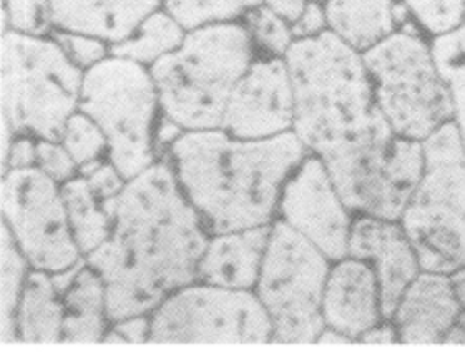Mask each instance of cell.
<instances>
[{
  "label": "cell",
  "instance_id": "cell-2",
  "mask_svg": "<svg viewBox=\"0 0 465 352\" xmlns=\"http://www.w3.org/2000/svg\"><path fill=\"white\" fill-rule=\"evenodd\" d=\"M284 60L294 93L292 132L321 158L341 195L382 175L402 137L376 105L362 54L326 30L294 40Z\"/></svg>",
  "mask_w": 465,
  "mask_h": 352
},
{
  "label": "cell",
  "instance_id": "cell-15",
  "mask_svg": "<svg viewBox=\"0 0 465 352\" xmlns=\"http://www.w3.org/2000/svg\"><path fill=\"white\" fill-rule=\"evenodd\" d=\"M324 326L352 343L384 321L378 278L372 266L346 256L331 266L322 294Z\"/></svg>",
  "mask_w": 465,
  "mask_h": 352
},
{
  "label": "cell",
  "instance_id": "cell-44",
  "mask_svg": "<svg viewBox=\"0 0 465 352\" xmlns=\"http://www.w3.org/2000/svg\"><path fill=\"white\" fill-rule=\"evenodd\" d=\"M464 24H465V7H464Z\"/></svg>",
  "mask_w": 465,
  "mask_h": 352
},
{
  "label": "cell",
  "instance_id": "cell-31",
  "mask_svg": "<svg viewBox=\"0 0 465 352\" xmlns=\"http://www.w3.org/2000/svg\"><path fill=\"white\" fill-rule=\"evenodd\" d=\"M55 42L80 70L92 69L107 59V45L97 37L64 30L55 34Z\"/></svg>",
  "mask_w": 465,
  "mask_h": 352
},
{
  "label": "cell",
  "instance_id": "cell-30",
  "mask_svg": "<svg viewBox=\"0 0 465 352\" xmlns=\"http://www.w3.org/2000/svg\"><path fill=\"white\" fill-rule=\"evenodd\" d=\"M5 15L14 32L40 37L52 25L50 0H7Z\"/></svg>",
  "mask_w": 465,
  "mask_h": 352
},
{
  "label": "cell",
  "instance_id": "cell-28",
  "mask_svg": "<svg viewBox=\"0 0 465 352\" xmlns=\"http://www.w3.org/2000/svg\"><path fill=\"white\" fill-rule=\"evenodd\" d=\"M412 19L434 37L459 29L464 24L465 0H401Z\"/></svg>",
  "mask_w": 465,
  "mask_h": 352
},
{
  "label": "cell",
  "instance_id": "cell-6",
  "mask_svg": "<svg viewBox=\"0 0 465 352\" xmlns=\"http://www.w3.org/2000/svg\"><path fill=\"white\" fill-rule=\"evenodd\" d=\"M84 72L55 40L7 32L2 39V120L14 133L60 142L80 105Z\"/></svg>",
  "mask_w": 465,
  "mask_h": 352
},
{
  "label": "cell",
  "instance_id": "cell-4",
  "mask_svg": "<svg viewBox=\"0 0 465 352\" xmlns=\"http://www.w3.org/2000/svg\"><path fill=\"white\" fill-rule=\"evenodd\" d=\"M252 64L250 32L236 24H208L152 65L160 107L186 132L220 130L232 90Z\"/></svg>",
  "mask_w": 465,
  "mask_h": 352
},
{
  "label": "cell",
  "instance_id": "cell-26",
  "mask_svg": "<svg viewBox=\"0 0 465 352\" xmlns=\"http://www.w3.org/2000/svg\"><path fill=\"white\" fill-rule=\"evenodd\" d=\"M262 0H166V10L186 30L224 22L240 12L258 7Z\"/></svg>",
  "mask_w": 465,
  "mask_h": 352
},
{
  "label": "cell",
  "instance_id": "cell-9",
  "mask_svg": "<svg viewBox=\"0 0 465 352\" xmlns=\"http://www.w3.org/2000/svg\"><path fill=\"white\" fill-rule=\"evenodd\" d=\"M331 261L282 220L272 225L254 293L272 324V344H316Z\"/></svg>",
  "mask_w": 465,
  "mask_h": 352
},
{
  "label": "cell",
  "instance_id": "cell-36",
  "mask_svg": "<svg viewBox=\"0 0 465 352\" xmlns=\"http://www.w3.org/2000/svg\"><path fill=\"white\" fill-rule=\"evenodd\" d=\"M4 163L9 170L35 167L37 165V143H34L30 138L25 137L14 140Z\"/></svg>",
  "mask_w": 465,
  "mask_h": 352
},
{
  "label": "cell",
  "instance_id": "cell-21",
  "mask_svg": "<svg viewBox=\"0 0 465 352\" xmlns=\"http://www.w3.org/2000/svg\"><path fill=\"white\" fill-rule=\"evenodd\" d=\"M62 343H104L108 319L107 288L102 276L85 264L64 296Z\"/></svg>",
  "mask_w": 465,
  "mask_h": 352
},
{
  "label": "cell",
  "instance_id": "cell-41",
  "mask_svg": "<svg viewBox=\"0 0 465 352\" xmlns=\"http://www.w3.org/2000/svg\"><path fill=\"white\" fill-rule=\"evenodd\" d=\"M442 344H465V311H460L456 323L449 329Z\"/></svg>",
  "mask_w": 465,
  "mask_h": 352
},
{
  "label": "cell",
  "instance_id": "cell-11",
  "mask_svg": "<svg viewBox=\"0 0 465 352\" xmlns=\"http://www.w3.org/2000/svg\"><path fill=\"white\" fill-rule=\"evenodd\" d=\"M2 216L32 269L54 274L84 261L68 223L62 186L39 167L5 171Z\"/></svg>",
  "mask_w": 465,
  "mask_h": 352
},
{
  "label": "cell",
  "instance_id": "cell-27",
  "mask_svg": "<svg viewBox=\"0 0 465 352\" xmlns=\"http://www.w3.org/2000/svg\"><path fill=\"white\" fill-rule=\"evenodd\" d=\"M60 142L67 148L78 167L95 161L102 152L108 148L107 137L102 128L84 112H75L68 118Z\"/></svg>",
  "mask_w": 465,
  "mask_h": 352
},
{
  "label": "cell",
  "instance_id": "cell-14",
  "mask_svg": "<svg viewBox=\"0 0 465 352\" xmlns=\"http://www.w3.org/2000/svg\"><path fill=\"white\" fill-rule=\"evenodd\" d=\"M348 256L372 266L381 289L384 319H391L401 296L422 271L416 249L401 221L368 215L354 218Z\"/></svg>",
  "mask_w": 465,
  "mask_h": 352
},
{
  "label": "cell",
  "instance_id": "cell-7",
  "mask_svg": "<svg viewBox=\"0 0 465 352\" xmlns=\"http://www.w3.org/2000/svg\"><path fill=\"white\" fill-rule=\"evenodd\" d=\"M374 100L399 137L424 142L452 122L454 107L430 44L409 22L362 54Z\"/></svg>",
  "mask_w": 465,
  "mask_h": 352
},
{
  "label": "cell",
  "instance_id": "cell-12",
  "mask_svg": "<svg viewBox=\"0 0 465 352\" xmlns=\"http://www.w3.org/2000/svg\"><path fill=\"white\" fill-rule=\"evenodd\" d=\"M278 213L280 220L304 236L332 263L348 256L352 211L320 157L311 153L288 178Z\"/></svg>",
  "mask_w": 465,
  "mask_h": 352
},
{
  "label": "cell",
  "instance_id": "cell-20",
  "mask_svg": "<svg viewBox=\"0 0 465 352\" xmlns=\"http://www.w3.org/2000/svg\"><path fill=\"white\" fill-rule=\"evenodd\" d=\"M64 316V298L55 291L50 273L30 271L15 313L17 343H62Z\"/></svg>",
  "mask_w": 465,
  "mask_h": 352
},
{
  "label": "cell",
  "instance_id": "cell-29",
  "mask_svg": "<svg viewBox=\"0 0 465 352\" xmlns=\"http://www.w3.org/2000/svg\"><path fill=\"white\" fill-rule=\"evenodd\" d=\"M248 24H250L252 37L262 49L270 50L272 55L284 57L296 40L290 22L280 17L270 7H262L250 12Z\"/></svg>",
  "mask_w": 465,
  "mask_h": 352
},
{
  "label": "cell",
  "instance_id": "cell-33",
  "mask_svg": "<svg viewBox=\"0 0 465 352\" xmlns=\"http://www.w3.org/2000/svg\"><path fill=\"white\" fill-rule=\"evenodd\" d=\"M80 173L87 180L92 191L100 201L120 195L128 181L112 161L110 163H102L100 160L90 161L87 165L80 167Z\"/></svg>",
  "mask_w": 465,
  "mask_h": 352
},
{
  "label": "cell",
  "instance_id": "cell-19",
  "mask_svg": "<svg viewBox=\"0 0 465 352\" xmlns=\"http://www.w3.org/2000/svg\"><path fill=\"white\" fill-rule=\"evenodd\" d=\"M396 0H326L328 30L364 54L396 30Z\"/></svg>",
  "mask_w": 465,
  "mask_h": 352
},
{
  "label": "cell",
  "instance_id": "cell-10",
  "mask_svg": "<svg viewBox=\"0 0 465 352\" xmlns=\"http://www.w3.org/2000/svg\"><path fill=\"white\" fill-rule=\"evenodd\" d=\"M150 344H272V324L256 293L184 286L150 316Z\"/></svg>",
  "mask_w": 465,
  "mask_h": 352
},
{
  "label": "cell",
  "instance_id": "cell-34",
  "mask_svg": "<svg viewBox=\"0 0 465 352\" xmlns=\"http://www.w3.org/2000/svg\"><path fill=\"white\" fill-rule=\"evenodd\" d=\"M114 329L105 334L104 343L110 344H143L150 337V318L148 314L126 318L118 323H114Z\"/></svg>",
  "mask_w": 465,
  "mask_h": 352
},
{
  "label": "cell",
  "instance_id": "cell-1",
  "mask_svg": "<svg viewBox=\"0 0 465 352\" xmlns=\"http://www.w3.org/2000/svg\"><path fill=\"white\" fill-rule=\"evenodd\" d=\"M102 206L114 220L112 231L85 259L107 288L110 323L152 314L170 294L196 281L212 235L172 163H153Z\"/></svg>",
  "mask_w": 465,
  "mask_h": 352
},
{
  "label": "cell",
  "instance_id": "cell-16",
  "mask_svg": "<svg viewBox=\"0 0 465 352\" xmlns=\"http://www.w3.org/2000/svg\"><path fill=\"white\" fill-rule=\"evenodd\" d=\"M460 311L449 274L420 271L401 296L391 321L399 343L442 344Z\"/></svg>",
  "mask_w": 465,
  "mask_h": 352
},
{
  "label": "cell",
  "instance_id": "cell-39",
  "mask_svg": "<svg viewBox=\"0 0 465 352\" xmlns=\"http://www.w3.org/2000/svg\"><path fill=\"white\" fill-rule=\"evenodd\" d=\"M85 264H87V259H84V261H80V263L72 266V268H68V269H64V271L50 274L54 288H55V291H57L62 298L67 294L68 289L72 288V284L75 283L78 273L82 271V268H84Z\"/></svg>",
  "mask_w": 465,
  "mask_h": 352
},
{
  "label": "cell",
  "instance_id": "cell-23",
  "mask_svg": "<svg viewBox=\"0 0 465 352\" xmlns=\"http://www.w3.org/2000/svg\"><path fill=\"white\" fill-rule=\"evenodd\" d=\"M186 35L184 27L168 12H153L130 39L112 45V55L138 64H155L178 49Z\"/></svg>",
  "mask_w": 465,
  "mask_h": 352
},
{
  "label": "cell",
  "instance_id": "cell-18",
  "mask_svg": "<svg viewBox=\"0 0 465 352\" xmlns=\"http://www.w3.org/2000/svg\"><path fill=\"white\" fill-rule=\"evenodd\" d=\"M158 7V0H50L52 24L114 45L130 39Z\"/></svg>",
  "mask_w": 465,
  "mask_h": 352
},
{
  "label": "cell",
  "instance_id": "cell-5",
  "mask_svg": "<svg viewBox=\"0 0 465 352\" xmlns=\"http://www.w3.org/2000/svg\"><path fill=\"white\" fill-rule=\"evenodd\" d=\"M424 168L401 225L422 271L450 274L465 266V147L449 122L422 142Z\"/></svg>",
  "mask_w": 465,
  "mask_h": 352
},
{
  "label": "cell",
  "instance_id": "cell-8",
  "mask_svg": "<svg viewBox=\"0 0 465 352\" xmlns=\"http://www.w3.org/2000/svg\"><path fill=\"white\" fill-rule=\"evenodd\" d=\"M158 103L155 80L138 62L112 55L84 73L78 110L102 128L108 158L125 180L155 163L152 123Z\"/></svg>",
  "mask_w": 465,
  "mask_h": 352
},
{
  "label": "cell",
  "instance_id": "cell-35",
  "mask_svg": "<svg viewBox=\"0 0 465 352\" xmlns=\"http://www.w3.org/2000/svg\"><path fill=\"white\" fill-rule=\"evenodd\" d=\"M328 30L326 10L321 7L320 2H308L306 9L301 14L300 19L292 24V34L296 40L318 37Z\"/></svg>",
  "mask_w": 465,
  "mask_h": 352
},
{
  "label": "cell",
  "instance_id": "cell-22",
  "mask_svg": "<svg viewBox=\"0 0 465 352\" xmlns=\"http://www.w3.org/2000/svg\"><path fill=\"white\" fill-rule=\"evenodd\" d=\"M62 195L78 249L82 255L88 256L107 241L114 220L82 175L65 181Z\"/></svg>",
  "mask_w": 465,
  "mask_h": 352
},
{
  "label": "cell",
  "instance_id": "cell-3",
  "mask_svg": "<svg viewBox=\"0 0 465 352\" xmlns=\"http://www.w3.org/2000/svg\"><path fill=\"white\" fill-rule=\"evenodd\" d=\"M308 153L292 130L262 140L186 132L170 147L178 183L210 235L272 225L284 183Z\"/></svg>",
  "mask_w": 465,
  "mask_h": 352
},
{
  "label": "cell",
  "instance_id": "cell-37",
  "mask_svg": "<svg viewBox=\"0 0 465 352\" xmlns=\"http://www.w3.org/2000/svg\"><path fill=\"white\" fill-rule=\"evenodd\" d=\"M359 343L364 344H396L399 343L398 329L391 319L381 321L378 326H374L372 329H369L364 334Z\"/></svg>",
  "mask_w": 465,
  "mask_h": 352
},
{
  "label": "cell",
  "instance_id": "cell-17",
  "mask_svg": "<svg viewBox=\"0 0 465 352\" xmlns=\"http://www.w3.org/2000/svg\"><path fill=\"white\" fill-rule=\"evenodd\" d=\"M272 225L210 236L198 264L196 281L252 291L262 273Z\"/></svg>",
  "mask_w": 465,
  "mask_h": 352
},
{
  "label": "cell",
  "instance_id": "cell-24",
  "mask_svg": "<svg viewBox=\"0 0 465 352\" xmlns=\"http://www.w3.org/2000/svg\"><path fill=\"white\" fill-rule=\"evenodd\" d=\"M0 316L2 333L0 341L4 344L17 343L15 333V313L20 296L29 276V261L15 245L5 223L2 225V253H0Z\"/></svg>",
  "mask_w": 465,
  "mask_h": 352
},
{
  "label": "cell",
  "instance_id": "cell-42",
  "mask_svg": "<svg viewBox=\"0 0 465 352\" xmlns=\"http://www.w3.org/2000/svg\"><path fill=\"white\" fill-rule=\"evenodd\" d=\"M352 341L346 337L344 334L338 333V331H334V329H330V328H324L322 329V333L320 334V337H318V341L316 344H351Z\"/></svg>",
  "mask_w": 465,
  "mask_h": 352
},
{
  "label": "cell",
  "instance_id": "cell-13",
  "mask_svg": "<svg viewBox=\"0 0 465 352\" xmlns=\"http://www.w3.org/2000/svg\"><path fill=\"white\" fill-rule=\"evenodd\" d=\"M294 93L284 57L258 60L232 90L222 130L242 140H262L291 132Z\"/></svg>",
  "mask_w": 465,
  "mask_h": 352
},
{
  "label": "cell",
  "instance_id": "cell-43",
  "mask_svg": "<svg viewBox=\"0 0 465 352\" xmlns=\"http://www.w3.org/2000/svg\"><path fill=\"white\" fill-rule=\"evenodd\" d=\"M312 2H322V0H312Z\"/></svg>",
  "mask_w": 465,
  "mask_h": 352
},
{
  "label": "cell",
  "instance_id": "cell-40",
  "mask_svg": "<svg viewBox=\"0 0 465 352\" xmlns=\"http://www.w3.org/2000/svg\"><path fill=\"white\" fill-rule=\"evenodd\" d=\"M449 279H450V286H452L457 303L460 306V309L465 311V266L459 268L454 273L449 274Z\"/></svg>",
  "mask_w": 465,
  "mask_h": 352
},
{
  "label": "cell",
  "instance_id": "cell-38",
  "mask_svg": "<svg viewBox=\"0 0 465 352\" xmlns=\"http://www.w3.org/2000/svg\"><path fill=\"white\" fill-rule=\"evenodd\" d=\"M266 7L276 12L280 17L288 20L291 25L300 19L301 14L306 9L308 0H264Z\"/></svg>",
  "mask_w": 465,
  "mask_h": 352
},
{
  "label": "cell",
  "instance_id": "cell-25",
  "mask_svg": "<svg viewBox=\"0 0 465 352\" xmlns=\"http://www.w3.org/2000/svg\"><path fill=\"white\" fill-rule=\"evenodd\" d=\"M430 49L439 73L446 82L452 98V122L456 123L465 147V24L449 34L434 37Z\"/></svg>",
  "mask_w": 465,
  "mask_h": 352
},
{
  "label": "cell",
  "instance_id": "cell-32",
  "mask_svg": "<svg viewBox=\"0 0 465 352\" xmlns=\"http://www.w3.org/2000/svg\"><path fill=\"white\" fill-rule=\"evenodd\" d=\"M37 167L57 183H65L75 178L78 165L64 143L40 138L37 143Z\"/></svg>",
  "mask_w": 465,
  "mask_h": 352
}]
</instances>
